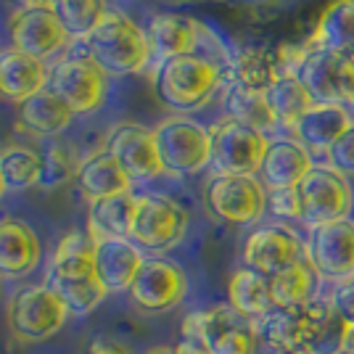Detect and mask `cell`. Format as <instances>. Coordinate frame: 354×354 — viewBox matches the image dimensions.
<instances>
[{"mask_svg":"<svg viewBox=\"0 0 354 354\" xmlns=\"http://www.w3.org/2000/svg\"><path fill=\"white\" fill-rule=\"evenodd\" d=\"M346 333H349V325L344 323L339 315L333 312V307H330V315L323 320L320 330H317V336L312 339L310 352L312 354H339V352H344V346H346Z\"/></svg>","mask_w":354,"mask_h":354,"instance_id":"8d00e7d4","label":"cell"},{"mask_svg":"<svg viewBox=\"0 0 354 354\" xmlns=\"http://www.w3.org/2000/svg\"><path fill=\"white\" fill-rule=\"evenodd\" d=\"M275 354H312L310 349H283V352H275Z\"/></svg>","mask_w":354,"mask_h":354,"instance_id":"bcb514c9","label":"cell"},{"mask_svg":"<svg viewBox=\"0 0 354 354\" xmlns=\"http://www.w3.org/2000/svg\"><path fill=\"white\" fill-rule=\"evenodd\" d=\"M183 330H193L209 344L212 354H254L257 333L249 317L233 307H209L191 312L183 320Z\"/></svg>","mask_w":354,"mask_h":354,"instance_id":"9a60e30c","label":"cell"},{"mask_svg":"<svg viewBox=\"0 0 354 354\" xmlns=\"http://www.w3.org/2000/svg\"><path fill=\"white\" fill-rule=\"evenodd\" d=\"M227 69L204 53L177 56L156 66V95L167 109L177 114L198 111L217 95Z\"/></svg>","mask_w":354,"mask_h":354,"instance_id":"7a4b0ae2","label":"cell"},{"mask_svg":"<svg viewBox=\"0 0 354 354\" xmlns=\"http://www.w3.org/2000/svg\"><path fill=\"white\" fill-rule=\"evenodd\" d=\"M330 307L333 312L339 315L344 323L352 328L354 325V278L349 281H341L336 288H333V294H330Z\"/></svg>","mask_w":354,"mask_h":354,"instance_id":"ab89813d","label":"cell"},{"mask_svg":"<svg viewBox=\"0 0 354 354\" xmlns=\"http://www.w3.org/2000/svg\"><path fill=\"white\" fill-rule=\"evenodd\" d=\"M50 90L74 109V114H95L109 95V74L88 53L66 56L50 66Z\"/></svg>","mask_w":354,"mask_h":354,"instance_id":"7c38bea8","label":"cell"},{"mask_svg":"<svg viewBox=\"0 0 354 354\" xmlns=\"http://www.w3.org/2000/svg\"><path fill=\"white\" fill-rule=\"evenodd\" d=\"M80 162L74 159L72 148L61 146V143H50L40 153V183L43 188H59L64 183H69L77 177Z\"/></svg>","mask_w":354,"mask_h":354,"instance_id":"d590c367","label":"cell"},{"mask_svg":"<svg viewBox=\"0 0 354 354\" xmlns=\"http://www.w3.org/2000/svg\"><path fill=\"white\" fill-rule=\"evenodd\" d=\"M325 164L333 167L344 177H354V119L352 124L339 135V140L325 151Z\"/></svg>","mask_w":354,"mask_h":354,"instance_id":"74e56055","label":"cell"},{"mask_svg":"<svg viewBox=\"0 0 354 354\" xmlns=\"http://www.w3.org/2000/svg\"><path fill=\"white\" fill-rule=\"evenodd\" d=\"M344 352L354 354V325L349 328V333H346V346H344Z\"/></svg>","mask_w":354,"mask_h":354,"instance_id":"ee69618b","label":"cell"},{"mask_svg":"<svg viewBox=\"0 0 354 354\" xmlns=\"http://www.w3.org/2000/svg\"><path fill=\"white\" fill-rule=\"evenodd\" d=\"M104 148L117 159L133 183H148L164 175L153 130L140 122H117L106 135Z\"/></svg>","mask_w":354,"mask_h":354,"instance_id":"2e32d148","label":"cell"},{"mask_svg":"<svg viewBox=\"0 0 354 354\" xmlns=\"http://www.w3.org/2000/svg\"><path fill=\"white\" fill-rule=\"evenodd\" d=\"M304 243L288 225H262L243 243V265L267 278L301 259Z\"/></svg>","mask_w":354,"mask_h":354,"instance_id":"ac0fdd59","label":"cell"},{"mask_svg":"<svg viewBox=\"0 0 354 354\" xmlns=\"http://www.w3.org/2000/svg\"><path fill=\"white\" fill-rule=\"evenodd\" d=\"M0 294H3V275H0Z\"/></svg>","mask_w":354,"mask_h":354,"instance_id":"c3c4849f","label":"cell"},{"mask_svg":"<svg viewBox=\"0 0 354 354\" xmlns=\"http://www.w3.org/2000/svg\"><path fill=\"white\" fill-rule=\"evenodd\" d=\"M85 354H130V349L124 344H119L117 339H109V336H98L88 344Z\"/></svg>","mask_w":354,"mask_h":354,"instance_id":"b9f144b4","label":"cell"},{"mask_svg":"<svg viewBox=\"0 0 354 354\" xmlns=\"http://www.w3.org/2000/svg\"><path fill=\"white\" fill-rule=\"evenodd\" d=\"M227 299H230V307L249 320H257L275 307L270 278L249 267H241L233 272V278L227 283Z\"/></svg>","mask_w":354,"mask_h":354,"instance_id":"f1b7e54d","label":"cell"},{"mask_svg":"<svg viewBox=\"0 0 354 354\" xmlns=\"http://www.w3.org/2000/svg\"><path fill=\"white\" fill-rule=\"evenodd\" d=\"M16 114H19L21 127L37 138H59L72 127L74 117H77L72 106L50 88L40 90L37 95L16 106Z\"/></svg>","mask_w":354,"mask_h":354,"instance_id":"cb8c5ba5","label":"cell"},{"mask_svg":"<svg viewBox=\"0 0 354 354\" xmlns=\"http://www.w3.org/2000/svg\"><path fill=\"white\" fill-rule=\"evenodd\" d=\"M214 175H259L270 138L238 119L222 117L212 127Z\"/></svg>","mask_w":354,"mask_h":354,"instance_id":"8992f818","label":"cell"},{"mask_svg":"<svg viewBox=\"0 0 354 354\" xmlns=\"http://www.w3.org/2000/svg\"><path fill=\"white\" fill-rule=\"evenodd\" d=\"M50 88V69L40 59L19 53L14 48L0 50V95L16 106Z\"/></svg>","mask_w":354,"mask_h":354,"instance_id":"7402d4cb","label":"cell"},{"mask_svg":"<svg viewBox=\"0 0 354 354\" xmlns=\"http://www.w3.org/2000/svg\"><path fill=\"white\" fill-rule=\"evenodd\" d=\"M296 77L310 90L315 104L354 106V53L304 43V59Z\"/></svg>","mask_w":354,"mask_h":354,"instance_id":"5b68a950","label":"cell"},{"mask_svg":"<svg viewBox=\"0 0 354 354\" xmlns=\"http://www.w3.org/2000/svg\"><path fill=\"white\" fill-rule=\"evenodd\" d=\"M317 272L307 259H299L291 267L281 270L270 278V291L275 307H304L315 299L317 288Z\"/></svg>","mask_w":354,"mask_h":354,"instance_id":"1f68e13d","label":"cell"},{"mask_svg":"<svg viewBox=\"0 0 354 354\" xmlns=\"http://www.w3.org/2000/svg\"><path fill=\"white\" fill-rule=\"evenodd\" d=\"M6 193V183H3V175H0V196Z\"/></svg>","mask_w":354,"mask_h":354,"instance_id":"7dc6e473","label":"cell"},{"mask_svg":"<svg viewBox=\"0 0 354 354\" xmlns=\"http://www.w3.org/2000/svg\"><path fill=\"white\" fill-rule=\"evenodd\" d=\"M135 201H138V196H133V193H119V196L90 201L88 236L93 241L130 238L135 217Z\"/></svg>","mask_w":354,"mask_h":354,"instance_id":"83f0119b","label":"cell"},{"mask_svg":"<svg viewBox=\"0 0 354 354\" xmlns=\"http://www.w3.org/2000/svg\"><path fill=\"white\" fill-rule=\"evenodd\" d=\"M146 354H175V346H153Z\"/></svg>","mask_w":354,"mask_h":354,"instance_id":"f6af8a7d","label":"cell"},{"mask_svg":"<svg viewBox=\"0 0 354 354\" xmlns=\"http://www.w3.org/2000/svg\"><path fill=\"white\" fill-rule=\"evenodd\" d=\"M204 35L207 30L201 27V21H196L193 16L175 14V11L153 14L146 24L151 56L156 59V64L198 53L204 45Z\"/></svg>","mask_w":354,"mask_h":354,"instance_id":"d6986e66","label":"cell"},{"mask_svg":"<svg viewBox=\"0 0 354 354\" xmlns=\"http://www.w3.org/2000/svg\"><path fill=\"white\" fill-rule=\"evenodd\" d=\"M315 167L310 148H304L294 135H281L267 143L265 159L259 167V180L267 191L296 188L304 175Z\"/></svg>","mask_w":354,"mask_h":354,"instance_id":"ffe728a7","label":"cell"},{"mask_svg":"<svg viewBox=\"0 0 354 354\" xmlns=\"http://www.w3.org/2000/svg\"><path fill=\"white\" fill-rule=\"evenodd\" d=\"M352 124L349 106L336 104H315L301 117V122L294 127V138L304 148H310V153H323L339 140V135Z\"/></svg>","mask_w":354,"mask_h":354,"instance_id":"484cf974","label":"cell"},{"mask_svg":"<svg viewBox=\"0 0 354 354\" xmlns=\"http://www.w3.org/2000/svg\"><path fill=\"white\" fill-rule=\"evenodd\" d=\"M164 175H198L212 164V130L188 114H172L153 127Z\"/></svg>","mask_w":354,"mask_h":354,"instance_id":"277c9868","label":"cell"},{"mask_svg":"<svg viewBox=\"0 0 354 354\" xmlns=\"http://www.w3.org/2000/svg\"><path fill=\"white\" fill-rule=\"evenodd\" d=\"M19 8H56L61 0H16Z\"/></svg>","mask_w":354,"mask_h":354,"instance_id":"7bdbcfd3","label":"cell"},{"mask_svg":"<svg viewBox=\"0 0 354 354\" xmlns=\"http://www.w3.org/2000/svg\"><path fill=\"white\" fill-rule=\"evenodd\" d=\"M85 43V53L95 61L109 77L143 72L151 64V45L146 37V27L135 24L127 14L109 8L101 24L90 32Z\"/></svg>","mask_w":354,"mask_h":354,"instance_id":"3957f363","label":"cell"},{"mask_svg":"<svg viewBox=\"0 0 354 354\" xmlns=\"http://www.w3.org/2000/svg\"><path fill=\"white\" fill-rule=\"evenodd\" d=\"M188 291L183 267L162 257H148L130 286V299L143 312H167L177 307Z\"/></svg>","mask_w":354,"mask_h":354,"instance_id":"e0dca14e","label":"cell"},{"mask_svg":"<svg viewBox=\"0 0 354 354\" xmlns=\"http://www.w3.org/2000/svg\"><path fill=\"white\" fill-rule=\"evenodd\" d=\"M301 201V222L307 227H320L328 222L349 217L354 193L349 177H344L328 164H315L304 180L296 185Z\"/></svg>","mask_w":354,"mask_h":354,"instance_id":"52a82bcc","label":"cell"},{"mask_svg":"<svg viewBox=\"0 0 354 354\" xmlns=\"http://www.w3.org/2000/svg\"><path fill=\"white\" fill-rule=\"evenodd\" d=\"M310 48H333L354 53V0H333L325 6L315 32L307 40Z\"/></svg>","mask_w":354,"mask_h":354,"instance_id":"f546056e","label":"cell"},{"mask_svg":"<svg viewBox=\"0 0 354 354\" xmlns=\"http://www.w3.org/2000/svg\"><path fill=\"white\" fill-rule=\"evenodd\" d=\"M185 230H188V212L177 201L159 193L138 196L133 230H130V241L138 249L153 254L169 251L185 238Z\"/></svg>","mask_w":354,"mask_h":354,"instance_id":"ba28073f","label":"cell"},{"mask_svg":"<svg viewBox=\"0 0 354 354\" xmlns=\"http://www.w3.org/2000/svg\"><path fill=\"white\" fill-rule=\"evenodd\" d=\"M143 262H146L143 251L138 249L130 238L93 241V267L109 294L130 291Z\"/></svg>","mask_w":354,"mask_h":354,"instance_id":"44dd1931","label":"cell"},{"mask_svg":"<svg viewBox=\"0 0 354 354\" xmlns=\"http://www.w3.org/2000/svg\"><path fill=\"white\" fill-rule=\"evenodd\" d=\"M281 59L278 50H267L262 45H246L227 61V80L230 85L254 93H267L281 80Z\"/></svg>","mask_w":354,"mask_h":354,"instance_id":"d4e9b609","label":"cell"},{"mask_svg":"<svg viewBox=\"0 0 354 354\" xmlns=\"http://www.w3.org/2000/svg\"><path fill=\"white\" fill-rule=\"evenodd\" d=\"M267 101H270V109L275 114L278 130H286L288 135L294 133V127L301 122V117L315 106L310 90L304 88V82L296 74H281V80L267 90Z\"/></svg>","mask_w":354,"mask_h":354,"instance_id":"4dcf8cb0","label":"cell"},{"mask_svg":"<svg viewBox=\"0 0 354 354\" xmlns=\"http://www.w3.org/2000/svg\"><path fill=\"white\" fill-rule=\"evenodd\" d=\"M330 315V301L312 299L304 307H272V310L251 320L257 339H262L275 352L283 349H310L323 320Z\"/></svg>","mask_w":354,"mask_h":354,"instance_id":"9c48e42d","label":"cell"},{"mask_svg":"<svg viewBox=\"0 0 354 354\" xmlns=\"http://www.w3.org/2000/svg\"><path fill=\"white\" fill-rule=\"evenodd\" d=\"M56 14L64 21L72 40H85L90 32L101 24V19L109 14L106 0H61Z\"/></svg>","mask_w":354,"mask_h":354,"instance_id":"e575fe53","label":"cell"},{"mask_svg":"<svg viewBox=\"0 0 354 354\" xmlns=\"http://www.w3.org/2000/svg\"><path fill=\"white\" fill-rule=\"evenodd\" d=\"M45 286L59 296L72 315H88L106 299L104 283L93 267V238L72 233L61 238L45 275Z\"/></svg>","mask_w":354,"mask_h":354,"instance_id":"6da1fadb","label":"cell"},{"mask_svg":"<svg viewBox=\"0 0 354 354\" xmlns=\"http://www.w3.org/2000/svg\"><path fill=\"white\" fill-rule=\"evenodd\" d=\"M175 354H212L209 344L193 330H183L180 341L175 344Z\"/></svg>","mask_w":354,"mask_h":354,"instance_id":"60d3db41","label":"cell"},{"mask_svg":"<svg viewBox=\"0 0 354 354\" xmlns=\"http://www.w3.org/2000/svg\"><path fill=\"white\" fill-rule=\"evenodd\" d=\"M77 188L82 191V196H88L90 201L98 198H109V196H119V193L133 191V180L127 177V172L119 167V162L106 151H95L85 156L80 162L77 177H74Z\"/></svg>","mask_w":354,"mask_h":354,"instance_id":"4316f807","label":"cell"},{"mask_svg":"<svg viewBox=\"0 0 354 354\" xmlns=\"http://www.w3.org/2000/svg\"><path fill=\"white\" fill-rule=\"evenodd\" d=\"M222 104H225V117L238 119V122H243V124H249L265 135L278 130V122H275V114L270 109L267 93H254V90L227 85Z\"/></svg>","mask_w":354,"mask_h":354,"instance_id":"d6a6232c","label":"cell"},{"mask_svg":"<svg viewBox=\"0 0 354 354\" xmlns=\"http://www.w3.org/2000/svg\"><path fill=\"white\" fill-rule=\"evenodd\" d=\"M43 259L40 238L27 222L0 220V275L3 278H21L30 275Z\"/></svg>","mask_w":354,"mask_h":354,"instance_id":"603a6c76","label":"cell"},{"mask_svg":"<svg viewBox=\"0 0 354 354\" xmlns=\"http://www.w3.org/2000/svg\"><path fill=\"white\" fill-rule=\"evenodd\" d=\"M304 254L320 278L339 283L354 278V220L344 217L312 227Z\"/></svg>","mask_w":354,"mask_h":354,"instance_id":"5bb4252c","label":"cell"},{"mask_svg":"<svg viewBox=\"0 0 354 354\" xmlns=\"http://www.w3.org/2000/svg\"><path fill=\"white\" fill-rule=\"evenodd\" d=\"M8 40L14 50L48 64L72 45V35L66 32L56 8H16L8 16Z\"/></svg>","mask_w":354,"mask_h":354,"instance_id":"4fadbf2b","label":"cell"},{"mask_svg":"<svg viewBox=\"0 0 354 354\" xmlns=\"http://www.w3.org/2000/svg\"><path fill=\"white\" fill-rule=\"evenodd\" d=\"M69 317L66 304L48 286H27L8 304V325L19 341H45L59 333Z\"/></svg>","mask_w":354,"mask_h":354,"instance_id":"8fae6325","label":"cell"},{"mask_svg":"<svg viewBox=\"0 0 354 354\" xmlns=\"http://www.w3.org/2000/svg\"><path fill=\"white\" fill-rule=\"evenodd\" d=\"M0 175L6 191H21L40 183V153L27 146L0 148Z\"/></svg>","mask_w":354,"mask_h":354,"instance_id":"836d02e7","label":"cell"},{"mask_svg":"<svg viewBox=\"0 0 354 354\" xmlns=\"http://www.w3.org/2000/svg\"><path fill=\"white\" fill-rule=\"evenodd\" d=\"M207 209L230 225H254L267 212V188L257 175H214L204 191Z\"/></svg>","mask_w":354,"mask_h":354,"instance_id":"30bf717a","label":"cell"},{"mask_svg":"<svg viewBox=\"0 0 354 354\" xmlns=\"http://www.w3.org/2000/svg\"><path fill=\"white\" fill-rule=\"evenodd\" d=\"M267 209L278 220H299L301 222V201L296 188H281V191H267Z\"/></svg>","mask_w":354,"mask_h":354,"instance_id":"f35d334b","label":"cell"}]
</instances>
